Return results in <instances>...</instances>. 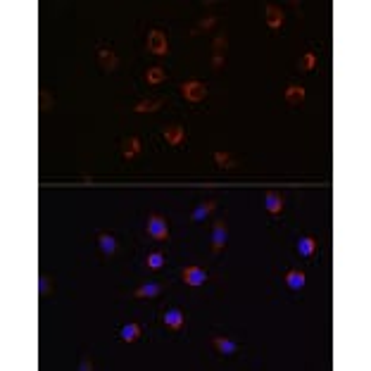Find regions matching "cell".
<instances>
[{
	"label": "cell",
	"instance_id": "obj_19",
	"mask_svg": "<svg viewBox=\"0 0 371 371\" xmlns=\"http://www.w3.org/2000/svg\"><path fill=\"white\" fill-rule=\"evenodd\" d=\"M214 345H217V350L221 352V355H233L236 352V343L233 340H229V338H214Z\"/></svg>",
	"mask_w": 371,
	"mask_h": 371
},
{
	"label": "cell",
	"instance_id": "obj_2",
	"mask_svg": "<svg viewBox=\"0 0 371 371\" xmlns=\"http://www.w3.org/2000/svg\"><path fill=\"white\" fill-rule=\"evenodd\" d=\"M148 50L153 55H167L169 53L167 36H164L162 31H150V36H148Z\"/></svg>",
	"mask_w": 371,
	"mask_h": 371
},
{
	"label": "cell",
	"instance_id": "obj_14",
	"mask_svg": "<svg viewBox=\"0 0 371 371\" xmlns=\"http://www.w3.org/2000/svg\"><path fill=\"white\" fill-rule=\"evenodd\" d=\"M138 336H141L138 324H126V326H121V340H124V343H136Z\"/></svg>",
	"mask_w": 371,
	"mask_h": 371
},
{
	"label": "cell",
	"instance_id": "obj_21",
	"mask_svg": "<svg viewBox=\"0 0 371 371\" xmlns=\"http://www.w3.org/2000/svg\"><path fill=\"white\" fill-rule=\"evenodd\" d=\"M214 207H217V202H202V205H197V207L193 209V219H195V221H202Z\"/></svg>",
	"mask_w": 371,
	"mask_h": 371
},
{
	"label": "cell",
	"instance_id": "obj_10",
	"mask_svg": "<svg viewBox=\"0 0 371 371\" xmlns=\"http://www.w3.org/2000/svg\"><path fill=\"white\" fill-rule=\"evenodd\" d=\"M98 57H100V67L105 69V72H114V67H117V55L112 53V50H100L98 53Z\"/></svg>",
	"mask_w": 371,
	"mask_h": 371
},
{
	"label": "cell",
	"instance_id": "obj_17",
	"mask_svg": "<svg viewBox=\"0 0 371 371\" xmlns=\"http://www.w3.org/2000/svg\"><path fill=\"white\" fill-rule=\"evenodd\" d=\"M98 243H100V248H102L105 255H112V252L117 250V240H114V236H109V233H102V236L98 238Z\"/></svg>",
	"mask_w": 371,
	"mask_h": 371
},
{
	"label": "cell",
	"instance_id": "obj_8",
	"mask_svg": "<svg viewBox=\"0 0 371 371\" xmlns=\"http://www.w3.org/2000/svg\"><path fill=\"white\" fill-rule=\"evenodd\" d=\"M305 100V88L302 86H288L285 88V102L288 105H300Z\"/></svg>",
	"mask_w": 371,
	"mask_h": 371
},
{
	"label": "cell",
	"instance_id": "obj_1",
	"mask_svg": "<svg viewBox=\"0 0 371 371\" xmlns=\"http://www.w3.org/2000/svg\"><path fill=\"white\" fill-rule=\"evenodd\" d=\"M181 93H184L186 100L200 102V100L207 98V86L200 84V81H186V84H181Z\"/></svg>",
	"mask_w": 371,
	"mask_h": 371
},
{
	"label": "cell",
	"instance_id": "obj_27",
	"mask_svg": "<svg viewBox=\"0 0 371 371\" xmlns=\"http://www.w3.org/2000/svg\"><path fill=\"white\" fill-rule=\"evenodd\" d=\"M41 293H48V278H41Z\"/></svg>",
	"mask_w": 371,
	"mask_h": 371
},
{
	"label": "cell",
	"instance_id": "obj_13",
	"mask_svg": "<svg viewBox=\"0 0 371 371\" xmlns=\"http://www.w3.org/2000/svg\"><path fill=\"white\" fill-rule=\"evenodd\" d=\"M314 250H317V240H314V238L305 236V238L297 240V252H300L302 257H309V255H314Z\"/></svg>",
	"mask_w": 371,
	"mask_h": 371
},
{
	"label": "cell",
	"instance_id": "obj_3",
	"mask_svg": "<svg viewBox=\"0 0 371 371\" xmlns=\"http://www.w3.org/2000/svg\"><path fill=\"white\" fill-rule=\"evenodd\" d=\"M148 233L155 240H167L169 238V229H167V221L162 217H150L148 219Z\"/></svg>",
	"mask_w": 371,
	"mask_h": 371
},
{
	"label": "cell",
	"instance_id": "obj_24",
	"mask_svg": "<svg viewBox=\"0 0 371 371\" xmlns=\"http://www.w3.org/2000/svg\"><path fill=\"white\" fill-rule=\"evenodd\" d=\"M162 264H164V257L160 252H153V255L148 257V267H150V269H160Z\"/></svg>",
	"mask_w": 371,
	"mask_h": 371
},
{
	"label": "cell",
	"instance_id": "obj_25",
	"mask_svg": "<svg viewBox=\"0 0 371 371\" xmlns=\"http://www.w3.org/2000/svg\"><path fill=\"white\" fill-rule=\"evenodd\" d=\"M221 48H226V38H217V43H214V53L221 55Z\"/></svg>",
	"mask_w": 371,
	"mask_h": 371
},
{
	"label": "cell",
	"instance_id": "obj_23",
	"mask_svg": "<svg viewBox=\"0 0 371 371\" xmlns=\"http://www.w3.org/2000/svg\"><path fill=\"white\" fill-rule=\"evenodd\" d=\"M214 160H217V164L219 167H226V169H231V167H236V162H233V160H231L229 155L226 153H217L214 155Z\"/></svg>",
	"mask_w": 371,
	"mask_h": 371
},
{
	"label": "cell",
	"instance_id": "obj_4",
	"mask_svg": "<svg viewBox=\"0 0 371 371\" xmlns=\"http://www.w3.org/2000/svg\"><path fill=\"white\" fill-rule=\"evenodd\" d=\"M184 281L188 285H202L207 281V274L202 272V269H197V267H186L184 269Z\"/></svg>",
	"mask_w": 371,
	"mask_h": 371
},
{
	"label": "cell",
	"instance_id": "obj_9",
	"mask_svg": "<svg viewBox=\"0 0 371 371\" xmlns=\"http://www.w3.org/2000/svg\"><path fill=\"white\" fill-rule=\"evenodd\" d=\"M285 283H288V288H293V290H300V288H305L307 276L302 272H288L285 274Z\"/></svg>",
	"mask_w": 371,
	"mask_h": 371
},
{
	"label": "cell",
	"instance_id": "obj_5",
	"mask_svg": "<svg viewBox=\"0 0 371 371\" xmlns=\"http://www.w3.org/2000/svg\"><path fill=\"white\" fill-rule=\"evenodd\" d=\"M164 141L169 145H181L186 141V129L184 126H167L164 129Z\"/></svg>",
	"mask_w": 371,
	"mask_h": 371
},
{
	"label": "cell",
	"instance_id": "obj_16",
	"mask_svg": "<svg viewBox=\"0 0 371 371\" xmlns=\"http://www.w3.org/2000/svg\"><path fill=\"white\" fill-rule=\"evenodd\" d=\"M164 79H167V72H164L162 67H153V69H148V72H145V81H148V84H162Z\"/></svg>",
	"mask_w": 371,
	"mask_h": 371
},
{
	"label": "cell",
	"instance_id": "obj_7",
	"mask_svg": "<svg viewBox=\"0 0 371 371\" xmlns=\"http://www.w3.org/2000/svg\"><path fill=\"white\" fill-rule=\"evenodd\" d=\"M267 24H269V26H272V29H278V26H281V24H283V12L278 10V7H274V5H267Z\"/></svg>",
	"mask_w": 371,
	"mask_h": 371
},
{
	"label": "cell",
	"instance_id": "obj_20",
	"mask_svg": "<svg viewBox=\"0 0 371 371\" xmlns=\"http://www.w3.org/2000/svg\"><path fill=\"white\" fill-rule=\"evenodd\" d=\"M212 243H214V250H221V248H224V243H226V229H224L221 224H217V226H214Z\"/></svg>",
	"mask_w": 371,
	"mask_h": 371
},
{
	"label": "cell",
	"instance_id": "obj_26",
	"mask_svg": "<svg viewBox=\"0 0 371 371\" xmlns=\"http://www.w3.org/2000/svg\"><path fill=\"white\" fill-rule=\"evenodd\" d=\"M212 24H214V17H207V19H205V22H202V29H209V26H212Z\"/></svg>",
	"mask_w": 371,
	"mask_h": 371
},
{
	"label": "cell",
	"instance_id": "obj_11",
	"mask_svg": "<svg viewBox=\"0 0 371 371\" xmlns=\"http://www.w3.org/2000/svg\"><path fill=\"white\" fill-rule=\"evenodd\" d=\"M164 324L169 328L184 326V314H181V309H167V312H164Z\"/></svg>",
	"mask_w": 371,
	"mask_h": 371
},
{
	"label": "cell",
	"instance_id": "obj_22",
	"mask_svg": "<svg viewBox=\"0 0 371 371\" xmlns=\"http://www.w3.org/2000/svg\"><path fill=\"white\" fill-rule=\"evenodd\" d=\"M160 293V285L157 283H145V285H141L138 290H136V297H155V295Z\"/></svg>",
	"mask_w": 371,
	"mask_h": 371
},
{
	"label": "cell",
	"instance_id": "obj_18",
	"mask_svg": "<svg viewBox=\"0 0 371 371\" xmlns=\"http://www.w3.org/2000/svg\"><path fill=\"white\" fill-rule=\"evenodd\" d=\"M162 107V98H155V100H141L138 105H136V112H155V109Z\"/></svg>",
	"mask_w": 371,
	"mask_h": 371
},
{
	"label": "cell",
	"instance_id": "obj_6",
	"mask_svg": "<svg viewBox=\"0 0 371 371\" xmlns=\"http://www.w3.org/2000/svg\"><path fill=\"white\" fill-rule=\"evenodd\" d=\"M121 153H124V157H129V160H133L136 155L141 153V141H138L136 136H131V138H126V141L121 143Z\"/></svg>",
	"mask_w": 371,
	"mask_h": 371
},
{
	"label": "cell",
	"instance_id": "obj_12",
	"mask_svg": "<svg viewBox=\"0 0 371 371\" xmlns=\"http://www.w3.org/2000/svg\"><path fill=\"white\" fill-rule=\"evenodd\" d=\"M264 205H267V209H269L272 214H281V209H283V197L276 195V193H267Z\"/></svg>",
	"mask_w": 371,
	"mask_h": 371
},
{
	"label": "cell",
	"instance_id": "obj_15",
	"mask_svg": "<svg viewBox=\"0 0 371 371\" xmlns=\"http://www.w3.org/2000/svg\"><path fill=\"white\" fill-rule=\"evenodd\" d=\"M317 62H319V57H317V53H305L300 60H297V65H300V72H312L314 67H317Z\"/></svg>",
	"mask_w": 371,
	"mask_h": 371
}]
</instances>
